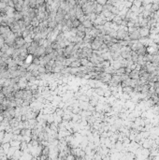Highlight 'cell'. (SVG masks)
Wrapping results in <instances>:
<instances>
[{
  "label": "cell",
  "instance_id": "obj_1",
  "mask_svg": "<svg viewBox=\"0 0 159 160\" xmlns=\"http://www.w3.org/2000/svg\"><path fill=\"white\" fill-rule=\"evenodd\" d=\"M128 37V30L126 27H121L116 31V38L117 39H124Z\"/></svg>",
  "mask_w": 159,
  "mask_h": 160
},
{
  "label": "cell",
  "instance_id": "obj_2",
  "mask_svg": "<svg viewBox=\"0 0 159 160\" xmlns=\"http://www.w3.org/2000/svg\"><path fill=\"white\" fill-rule=\"evenodd\" d=\"M26 42L25 39V38H22V36H18L15 38V44H14V48L16 49H20L21 47H22L25 45V43Z\"/></svg>",
  "mask_w": 159,
  "mask_h": 160
},
{
  "label": "cell",
  "instance_id": "obj_3",
  "mask_svg": "<svg viewBox=\"0 0 159 160\" xmlns=\"http://www.w3.org/2000/svg\"><path fill=\"white\" fill-rule=\"evenodd\" d=\"M139 31H140V38H146L150 35V27L148 26H144V27H140L139 28Z\"/></svg>",
  "mask_w": 159,
  "mask_h": 160
},
{
  "label": "cell",
  "instance_id": "obj_4",
  "mask_svg": "<svg viewBox=\"0 0 159 160\" xmlns=\"http://www.w3.org/2000/svg\"><path fill=\"white\" fill-rule=\"evenodd\" d=\"M22 99L24 100H31V99H33V93H32V91L28 89H24Z\"/></svg>",
  "mask_w": 159,
  "mask_h": 160
},
{
  "label": "cell",
  "instance_id": "obj_5",
  "mask_svg": "<svg viewBox=\"0 0 159 160\" xmlns=\"http://www.w3.org/2000/svg\"><path fill=\"white\" fill-rule=\"evenodd\" d=\"M128 76H129V78H131V79L138 80L140 78V70H138V69H132L128 73Z\"/></svg>",
  "mask_w": 159,
  "mask_h": 160
},
{
  "label": "cell",
  "instance_id": "obj_6",
  "mask_svg": "<svg viewBox=\"0 0 159 160\" xmlns=\"http://www.w3.org/2000/svg\"><path fill=\"white\" fill-rule=\"evenodd\" d=\"M81 66H82L81 59H75V60H73L71 63H70L69 67H70V68H80Z\"/></svg>",
  "mask_w": 159,
  "mask_h": 160
},
{
  "label": "cell",
  "instance_id": "obj_7",
  "mask_svg": "<svg viewBox=\"0 0 159 160\" xmlns=\"http://www.w3.org/2000/svg\"><path fill=\"white\" fill-rule=\"evenodd\" d=\"M22 94H24V89H19L13 92V95L15 98H22Z\"/></svg>",
  "mask_w": 159,
  "mask_h": 160
},
{
  "label": "cell",
  "instance_id": "obj_8",
  "mask_svg": "<svg viewBox=\"0 0 159 160\" xmlns=\"http://www.w3.org/2000/svg\"><path fill=\"white\" fill-rule=\"evenodd\" d=\"M82 25H84L85 27H86V28H92V27L94 26V24H93V22H91L90 20L89 19H87V18H86V19L84 20V21H83V22L82 23Z\"/></svg>",
  "mask_w": 159,
  "mask_h": 160
},
{
  "label": "cell",
  "instance_id": "obj_9",
  "mask_svg": "<svg viewBox=\"0 0 159 160\" xmlns=\"http://www.w3.org/2000/svg\"><path fill=\"white\" fill-rule=\"evenodd\" d=\"M64 39H65V34H64V32L60 31V32H59L57 34V36L55 37V39H54V40H56L57 42H61V41L64 40Z\"/></svg>",
  "mask_w": 159,
  "mask_h": 160
},
{
  "label": "cell",
  "instance_id": "obj_10",
  "mask_svg": "<svg viewBox=\"0 0 159 160\" xmlns=\"http://www.w3.org/2000/svg\"><path fill=\"white\" fill-rule=\"evenodd\" d=\"M123 91L124 93L130 94V93H132L133 91H134V87H132V86H124V87H123Z\"/></svg>",
  "mask_w": 159,
  "mask_h": 160
},
{
  "label": "cell",
  "instance_id": "obj_11",
  "mask_svg": "<svg viewBox=\"0 0 159 160\" xmlns=\"http://www.w3.org/2000/svg\"><path fill=\"white\" fill-rule=\"evenodd\" d=\"M8 49H9V46H8V44L4 43L2 45V47L0 48V51H1V52H3V54H5V52H7L8 51Z\"/></svg>",
  "mask_w": 159,
  "mask_h": 160
},
{
  "label": "cell",
  "instance_id": "obj_12",
  "mask_svg": "<svg viewBox=\"0 0 159 160\" xmlns=\"http://www.w3.org/2000/svg\"><path fill=\"white\" fill-rule=\"evenodd\" d=\"M77 30H78V31H82V32H85V30H86V27H85L84 25H82V24H81V25H80L79 26L77 27Z\"/></svg>",
  "mask_w": 159,
  "mask_h": 160
},
{
  "label": "cell",
  "instance_id": "obj_13",
  "mask_svg": "<svg viewBox=\"0 0 159 160\" xmlns=\"http://www.w3.org/2000/svg\"><path fill=\"white\" fill-rule=\"evenodd\" d=\"M5 99H6V97H5V95L3 94L2 92L0 93V104H2L4 101H5Z\"/></svg>",
  "mask_w": 159,
  "mask_h": 160
},
{
  "label": "cell",
  "instance_id": "obj_14",
  "mask_svg": "<svg viewBox=\"0 0 159 160\" xmlns=\"http://www.w3.org/2000/svg\"><path fill=\"white\" fill-rule=\"evenodd\" d=\"M96 93H97L98 95H103V94H104V91H103L101 88H96Z\"/></svg>",
  "mask_w": 159,
  "mask_h": 160
},
{
  "label": "cell",
  "instance_id": "obj_15",
  "mask_svg": "<svg viewBox=\"0 0 159 160\" xmlns=\"http://www.w3.org/2000/svg\"><path fill=\"white\" fill-rule=\"evenodd\" d=\"M91 104H92V105H96V104H97V99H92V101H91Z\"/></svg>",
  "mask_w": 159,
  "mask_h": 160
},
{
  "label": "cell",
  "instance_id": "obj_16",
  "mask_svg": "<svg viewBox=\"0 0 159 160\" xmlns=\"http://www.w3.org/2000/svg\"><path fill=\"white\" fill-rule=\"evenodd\" d=\"M157 49L159 50V41H158V43H157Z\"/></svg>",
  "mask_w": 159,
  "mask_h": 160
}]
</instances>
